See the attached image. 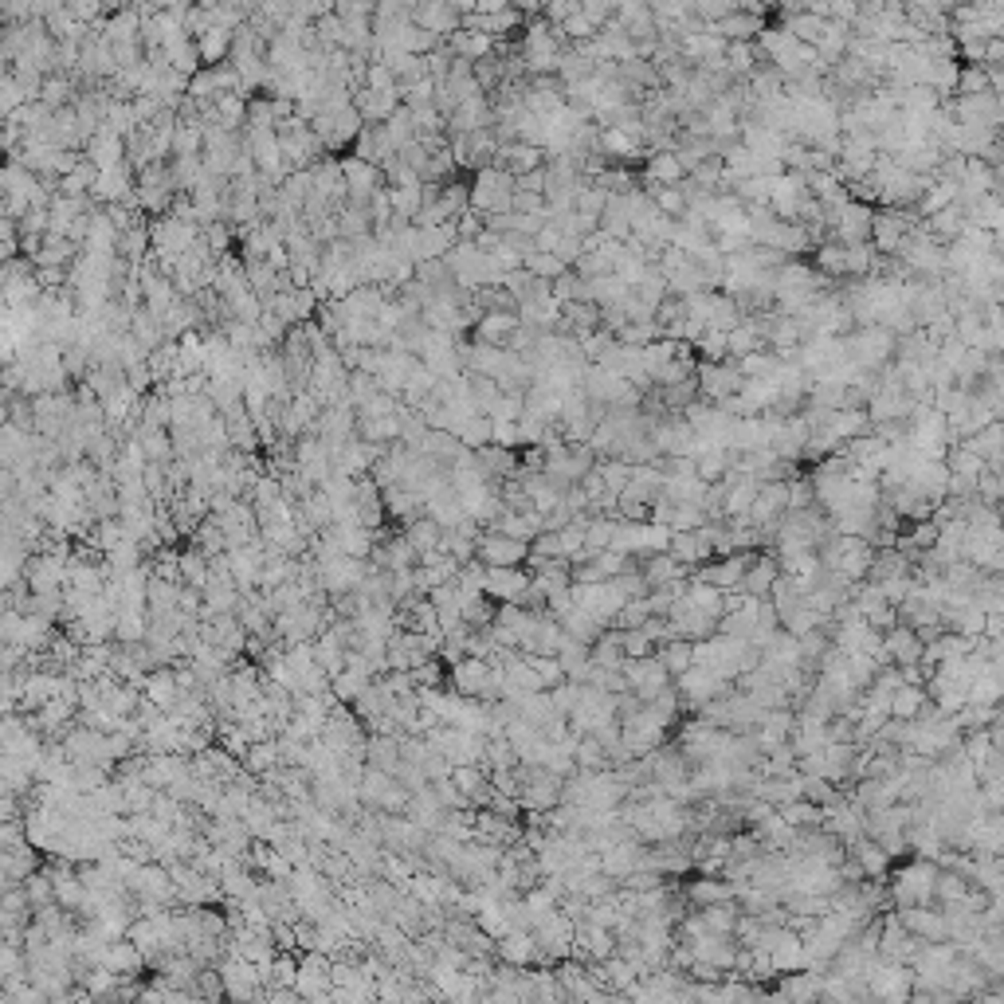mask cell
Returning a JSON list of instances; mask_svg holds the SVG:
<instances>
[{
	"label": "cell",
	"instance_id": "cell-1",
	"mask_svg": "<svg viewBox=\"0 0 1004 1004\" xmlns=\"http://www.w3.org/2000/svg\"><path fill=\"white\" fill-rule=\"evenodd\" d=\"M330 969H334V957L322 954V949H306L298 954V977H295V989L303 1000H326L334 992V981H330Z\"/></svg>",
	"mask_w": 1004,
	"mask_h": 1004
},
{
	"label": "cell",
	"instance_id": "cell-2",
	"mask_svg": "<svg viewBox=\"0 0 1004 1004\" xmlns=\"http://www.w3.org/2000/svg\"><path fill=\"white\" fill-rule=\"evenodd\" d=\"M342 161V177H345V193H350V205H369V197L377 193L381 185H385V173H381V166H373V161L358 158V153H350V158H337Z\"/></svg>",
	"mask_w": 1004,
	"mask_h": 1004
},
{
	"label": "cell",
	"instance_id": "cell-3",
	"mask_svg": "<svg viewBox=\"0 0 1004 1004\" xmlns=\"http://www.w3.org/2000/svg\"><path fill=\"white\" fill-rule=\"evenodd\" d=\"M526 589H530V569H522V565H487L483 592H487L490 600H498V605H506V600L522 605Z\"/></svg>",
	"mask_w": 1004,
	"mask_h": 1004
},
{
	"label": "cell",
	"instance_id": "cell-4",
	"mask_svg": "<svg viewBox=\"0 0 1004 1004\" xmlns=\"http://www.w3.org/2000/svg\"><path fill=\"white\" fill-rule=\"evenodd\" d=\"M475 558L483 565H526L530 542H518V537L498 534V530H483L479 545H475Z\"/></svg>",
	"mask_w": 1004,
	"mask_h": 1004
},
{
	"label": "cell",
	"instance_id": "cell-5",
	"mask_svg": "<svg viewBox=\"0 0 1004 1004\" xmlns=\"http://www.w3.org/2000/svg\"><path fill=\"white\" fill-rule=\"evenodd\" d=\"M228 561H232V577L240 592H255L263 581V561H267V545L251 542V545H232L228 550Z\"/></svg>",
	"mask_w": 1004,
	"mask_h": 1004
},
{
	"label": "cell",
	"instance_id": "cell-6",
	"mask_svg": "<svg viewBox=\"0 0 1004 1004\" xmlns=\"http://www.w3.org/2000/svg\"><path fill=\"white\" fill-rule=\"evenodd\" d=\"M498 962H510L518 969H530L534 962H545L542 946H537V934L526 926H514L510 934L498 938Z\"/></svg>",
	"mask_w": 1004,
	"mask_h": 1004
},
{
	"label": "cell",
	"instance_id": "cell-7",
	"mask_svg": "<svg viewBox=\"0 0 1004 1004\" xmlns=\"http://www.w3.org/2000/svg\"><path fill=\"white\" fill-rule=\"evenodd\" d=\"M43 867V855L35 844H24L20 852H0V891L4 887H24L32 871Z\"/></svg>",
	"mask_w": 1004,
	"mask_h": 1004
},
{
	"label": "cell",
	"instance_id": "cell-8",
	"mask_svg": "<svg viewBox=\"0 0 1004 1004\" xmlns=\"http://www.w3.org/2000/svg\"><path fill=\"white\" fill-rule=\"evenodd\" d=\"M522 326V314L514 310H483V318L475 322V342H487V345H506V337Z\"/></svg>",
	"mask_w": 1004,
	"mask_h": 1004
},
{
	"label": "cell",
	"instance_id": "cell-9",
	"mask_svg": "<svg viewBox=\"0 0 1004 1004\" xmlns=\"http://www.w3.org/2000/svg\"><path fill=\"white\" fill-rule=\"evenodd\" d=\"M87 158L98 166V173L111 169V166H122V161H126V138L114 130L111 122H106L103 130H98L95 138L87 142Z\"/></svg>",
	"mask_w": 1004,
	"mask_h": 1004
},
{
	"label": "cell",
	"instance_id": "cell-10",
	"mask_svg": "<svg viewBox=\"0 0 1004 1004\" xmlns=\"http://www.w3.org/2000/svg\"><path fill=\"white\" fill-rule=\"evenodd\" d=\"M353 153L358 158H365V161H373V166H385L389 158H397V142L389 138V130H385V122H377V126H365V130L358 134V142H353Z\"/></svg>",
	"mask_w": 1004,
	"mask_h": 1004
},
{
	"label": "cell",
	"instance_id": "cell-11",
	"mask_svg": "<svg viewBox=\"0 0 1004 1004\" xmlns=\"http://www.w3.org/2000/svg\"><path fill=\"white\" fill-rule=\"evenodd\" d=\"M197 48H200V63H205V67L228 63V59H232V48H236V28H228V24H212L208 32L197 35Z\"/></svg>",
	"mask_w": 1004,
	"mask_h": 1004
},
{
	"label": "cell",
	"instance_id": "cell-12",
	"mask_svg": "<svg viewBox=\"0 0 1004 1004\" xmlns=\"http://www.w3.org/2000/svg\"><path fill=\"white\" fill-rule=\"evenodd\" d=\"M365 761L385 769V773H400V765H405L400 734H369V742H365Z\"/></svg>",
	"mask_w": 1004,
	"mask_h": 1004
},
{
	"label": "cell",
	"instance_id": "cell-13",
	"mask_svg": "<svg viewBox=\"0 0 1004 1004\" xmlns=\"http://www.w3.org/2000/svg\"><path fill=\"white\" fill-rule=\"evenodd\" d=\"M240 761H243V769H248L251 777H267V773H275L279 765H282V757H279V738H263V742H251L248 753H243Z\"/></svg>",
	"mask_w": 1004,
	"mask_h": 1004
},
{
	"label": "cell",
	"instance_id": "cell-14",
	"mask_svg": "<svg viewBox=\"0 0 1004 1004\" xmlns=\"http://www.w3.org/2000/svg\"><path fill=\"white\" fill-rule=\"evenodd\" d=\"M447 48L455 51V56H463V59H487L490 51H495V35H487V32H471V28H460V32H452L447 35Z\"/></svg>",
	"mask_w": 1004,
	"mask_h": 1004
},
{
	"label": "cell",
	"instance_id": "cell-15",
	"mask_svg": "<svg viewBox=\"0 0 1004 1004\" xmlns=\"http://www.w3.org/2000/svg\"><path fill=\"white\" fill-rule=\"evenodd\" d=\"M243 592L232 585V581H208L205 585V608H200V620L220 616V613H236Z\"/></svg>",
	"mask_w": 1004,
	"mask_h": 1004
},
{
	"label": "cell",
	"instance_id": "cell-16",
	"mask_svg": "<svg viewBox=\"0 0 1004 1004\" xmlns=\"http://www.w3.org/2000/svg\"><path fill=\"white\" fill-rule=\"evenodd\" d=\"M240 820L248 824V832H251L255 839H267V836H271V828H275V820H282V816H279V808L271 805L267 797H263V792H255L251 805H248V812H243Z\"/></svg>",
	"mask_w": 1004,
	"mask_h": 1004
},
{
	"label": "cell",
	"instance_id": "cell-17",
	"mask_svg": "<svg viewBox=\"0 0 1004 1004\" xmlns=\"http://www.w3.org/2000/svg\"><path fill=\"white\" fill-rule=\"evenodd\" d=\"M392 781H397V773H385V769H377V765H365V773H361V781H358L361 805H365V808H381V797L389 792Z\"/></svg>",
	"mask_w": 1004,
	"mask_h": 1004
},
{
	"label": "cell",
	"instance_id": "cell-18",
	"mask_svg": "<svg viewBox=\"0 0 1004 1004\" xmlns=\"http://www.w3.org/2000/svg\"><path fill=\"white\" fill-rule=\"evenodd\" d=\"M181 581L200 589V592H205V585L212 581V573H208V553L193 542H189V550H181Z\"/></svg>",
	"mask_w": 1004,
	"mask_h": 1004
},
{
	"label": "cell",
	"instance_id": "cell-19",
	"mask_svg": "<svg viewBox=\"0 0 1004 1004\" xmlns=\"http://www.w3.org/2000/svg\"><path fill=\"white\" fill-rule=\"evenodd\" d=\"M134 440H138V444L145 447V455H150V460H161V463L177 460V455H173V432H169V428H150V424H138Z\"/></svg>",
	"mask_w": 1004,
	"mask_h": 1004
},
{
	"label": "cell",
	"instance_id": "cell-20",
	"mask_svg": "<svg viewBox=\"0 0 1004 1004\" xmlns=\"http://www.w3.org/2000/svg\"><path fill=\"white\" fill-rule=\"evenodd\" d=\"M405 537L408 542L416 545V553H428V550H440V542H444V526L436 522V518H428V514H420L416 522H408L405 526Z\"/></svg>",
	"mask_w": 1004,
	"mask_h": 1004
},
{
	"label": "cell",
	"instance_id": "cell-21",
	"mask_svg": "<svg viewBox=\"0 0 1004 1004\" xmlns=\"http://www.w3.org/2000/svg\"><path fill=\"white\" fill-rule=\"evenodd\" d=\"M314 652H318V663L326 668V675H330V679H334V675H342V671H345V652H350V647L337 640L330 628H326V632L314 640Z\"/></svg>",
	"mask_w": 1004,
	"mask_h": 1004
},
{
	"label": "cell",
	"instance_id": "cell-22",
	"mask_svg": "<svg viewBox=\"0 0 1004 1004\" xmlns=\"http://www.w3.org/2000/svg\"><path fill=\"white\" fill-rule=\"evenodd\" d=\"M389 197L397 220H416L420 208H424V185H389Z\"/></svg>",
	"mask_w": 1004,
	"mask_h": 1004
},
{
	"label": "cell",
	"instance_id": "cell-23",
	"mask_svg": "<svg viewBox=\"0 0 1004 1004\" xmlns=\"http://www.w3.org/2000/svg\"><path fill=\"white\" fill-rule=\"evenodd\" d=\"M79 98V90H75V83H71L63 71H51L48 79H43V95H40V103L43 106H51V111H59V106H71Z\"/></svg>",
	"mask_w": 1004,
	"mask_h": 1004
},
{
	"label": "cell",
	"instance_id": "cell-24",
	"mask_svg": "<svg viewBox=\"0 0 1004 1004\" xmlns=\"http://www.w3.org/2000/svg\"><path fill=\"white\" fill-rule=\"evenodd\" d=\"M193 545H200V550L208 553V558H216V553H224L228 550V534H224V526H220V518L216 514H208L205 522L197 526L193 530V537H189Z\"/></svg>",
	"mask_w": 1004,
	"mask_h": 1004
},
{
	"label": "cell",
	"instance_id": "cell-25",
	"mask_svg": "<svg viewBox=\"0 0 1004 1004\" xmlns=\"http://www.w3.org/2000/svg\"><path fill=\"white\" fill-rule=\"evenodd\" d=\"M526 271H530L534 279H561L565 275V259L558 251H537V248H530L526 251Z\"/></svg>",
	"mask_w": 1004,
	"mask_h": 1004
},
{
	"label": "cell",
	"instance_id": "cell-26",
	"mask_svg": "<svg viewBox=\"0 0 1004 1004\" xmlns=\"http://www.w3.org/2000/svg\"><path fill=\"white\" fill-rule=\"evenodd\" d=\"M483 765H487V773H490V769H518L522 761H518L514 742L502 734V738H487V757H483Z\"/></svg>",
	"mask_w": 1004,
	"mask_h": 1004
},
{
	"label": "cell",
	"instance_id": "cell-27",
	"mask_svg": "<svg viewBox=\"0 0 1004 1004\" xmlns=\"http://www.w3.org/2000/svg\"><path fill=\"white\" fill-rule=\"evenodd\" d=\"M90 800H95V808L98 812H130V805H126V789H122V781L118 777H111L106 784H98L95 792H90Z\"/></svg>",
	"mask_w": 1004,
	"mask_h": 1004
},
{
	"label": "cell",
	"instance_id": "cell-28",
	"mask_svg": "<svg viewBox=\"0 0 1004 1004\" xmlns=\"http://www.w3.org/2000/svg\"><path fill=\"white\" fill-rule=\"evenodd\" d=\"M413 683L416 687H447V679H452V668L440 660V655H432V660H424V663H416L413 671Z\"/></svg>",
	"mask_w": 1004,
	"mask_h": 1004
},
{
	"label": "cell",
	"instance_id": "cell-29",
	"mask_svg": "<svg viewBox=\"0 0 1004 1004\" xmlns=\"http://www.w3.org/2000/svg\"><path fill=\"white\" fill-rule=\"evenodd\" d=\"M369 683H373L369 675H361V671H350V668H345L342 675H334L330 691L337 695V702H350V707H353V702H358V695H361L365 687H369Z\"/></svg>",
	"mask_w": 1004,
	"mask_h": 1004
},
{
	"label": "cell",
	"instance_id": "cell-30",
	"mask_svg": "<svg viewBox=\"0 0 1004 1004\" xmlns=\"http://www.w3.org/2000/svg\"><path fill=\"white\" fill-rule=\"evenodd\" d=\"M385 130H389V138L397 142V150H405V145L416 142V134H420V130H416V118H413V111H408V106H400V111L389 118Z\"/></svg>",
	"mask_w": 1004,
	"mask_h": 1004
},
{
	"label": "cell",
	"instance_id": "cell-31",
	"mask_svg": "<svg viewBox=\"0 0 1004 1004\" xmlns=\"http://www.w3.org/2000/svg\"><path fill=\"white\" fill-rule=\"evenodd\" d=\"M24 891H28L32 907H43V902H56V879L48 875V867L32 871V875H28V883H24Z\"/></svg>",
	"mask_w": 1004,
	"mask_h": 1004
},
{
	"label": "cell",
	"instance_id": "cell-32",
	"mask_svg": "<svg viewBox=\"0 0 1004 1004\" xmlns=\"http://www.w3.org/2000/svg\"><path fill=\"white\" fill-rule=\"evenodd\" d=\"M460 440L471 447V452H479V447H487L490 444V416L487 413H475L467 424L460 428Z\"/></svg>",
	"mask_w": 1004,
	"mask_h": 1004
},
{
	"label": "cell",
	"instance_id": "cell-33",
	"mask_svg": "<svg viewBox=\"0 0 1004 1004\" xmlns=\"http://www.w3.org/2000/svg\"><path fill=\"white\" fill-rule=\"evenodd\" d=\"M565 632H569V636H573V640H581V644H589V640H592V636H597V632H600V628H597V616H592V613H585V608H573V613H569V616H565Z\"/></svg>",
	"mask_w": 1004,
	"mask_h": 1004
},
{
	"label": "cell",
	"instance_id": "cell-34",
	"mask_svg": "<svg viewBox=\"0 0 1004 1004\" xmlns=\"http://www.w3.org/2000/svg\"><path fill=\"white\" fill-rule=\"evenodd\" d=\"M365 87L369 90H392V87H400V79L385 59H369V67H365Z\"/></svg>",
	"mask_w": 1004,
	"mask_h": 1004
},
{
	"label": "cell",
	"instance_id": "cell-35",
	"mask_svg": "<svg viewBox=\"0 0 1004 1004\" xmlns=\"http://www.w3.org/2000/svg\"><path fill=\"white\" fill-rule=\"evenodd\" d=\"M530 663H534V671L542 675V683H545V691L550 687H558V683L565 679V663H561V655H530Z\"/></svg>",
	"mask_w": 1004,
	"mask_h": 1004
},
{
	"label": "cell",
	"instance_id": "cell-36",
	"mask_svg": "<svg viewBox=\"0 0 1004 1004\" xmlns=\"http://www.w3.org/2000/svg\"><path fill=\"white\" fill-rule=\"evenodd\" d=\"M452 781L460 784V789L471 797V792L479 789V784H487V781H490V773H487V765H452Z\"/></svg>",
	"mask_w": 1004,
	"mask_h": 1004
},
{
	"label": "cell",
	"instance_id": "cell-37",
	"mask_svg": "<svg viewBox=\"0 0 1004 1004\" xmlns=\"http://www.w3.org/2000/svg\"><path fill=\"white\" fill-rule=\"evenodd\" d=\"M490 444H498V447H518V444H522V432H518V420L490 416Z\"/></svg>",
	"mask_w": 1004,
	"mask_h": 1004
},
{
	"label": "cell",
	"instance_id": "cell-38",
	"mask_svg": "<svg viewBox=\"0 0 1004 1004\" xmlns=\"http://www.w3.org/2000/svg\"><path fill=\"white\" fill-rule=\"evenodd\" d=\"M205 243H208V248H212V255H216V259H224V255H228V248H232V232H228V224H220V220L205 224Z\"/></svg>",
	"mask_w": 1004,
	"mask_h": 1004
},
{
	"label": "cell",
	"instance_id": "cell-39",
	"mask_svg": "<svg viewBox=\"0 0 1004 1004\" xmlns=\"http://www.w3.org/2000/svg\"><path fill=\"white\" fill-rule=\"evenodd\" d=\"M455 228H460V240H475V236L487 228V216L475 212V208H467L463 216H455Z\"/></svg>",
	"mask_w": 1004,
	"mask_h": 1004
},
{
	"label": "cell",
	"instance_id": "cell-40",
	"mask_svg": "<svg viewBox=\"0 0 1004 1004\" xmlns=\"http://www.w3.org/2000/svg\"><path fill=\"white\" fill-rule=\"evenodd\" d=\"M561 240H565L561 228H558V224H545L542 232L534 236V248H537V251H558V248H561Z\"/></svg>",
	"mask_w": 1004,
	"mask_h": 1004
},
{
	"label": "cell",
	"instance_id": "cell-41",
	"mask_svg": "<svg viewBox=\"0 0 1004 1004\" xmlns=\"http://www.w3.org/2000/svg\"><path fill=\"white\" fill-rule=\"evenodd\" d=\"M67 8L75 12V20L83 24H95V16L103 12V0H67Z\"/></svg>",
	"mask_w": 1004,
	"mask_h": 1004
},
{
	"label": "cell",
	"instance_id": "cell-42",
	"mask_svg": "<svg viewBox=\"0 0 1004 1004\" xmlns=\"http://www.w3.org/2000/svg\"><path fill=\"white\" fill-rule=\"evenodd\" d=\"M577 205H581V212H585V216H597L600 208H605V197L592 193V189H581V193H577Z\"/></svg>",
	"mask_w": 1004,
	"mask_h": 1004
},
{
	"label": "cell",
	"instance_id": "cell-43",
	"mask_svg": "<svg viewBox=\"0 0 1004 1004\" xmlns=\"http://www.w3.org/2000/svg\"><path fill=\"white\" fill-rule=\"evenodd\" d=\"M652 173H655L660 181H675V177H679V161L660 158V161H652Z\"/></svg>",
	"mask_w": 1004,
	"mask_h": 1004
},
{
	"label": "cell",
	"instance_id": "cell-44",
	"mask_svg": "<svg viewBox=\"0 0 1004 1004\" xmlns=\"http://www.w3.org/2000/svg\"><path fill=\"white\" fill-rule=\"evenodd\" d=\"M475 243H479V251H495L502 243V232H495V228H483V232L475 236Z\"/></svg>",
	"mask_w": 1004,
	"mask_h": 1004
},
{
	"label": "cell",
	"instance_id": "cell-45",
	"mask_svg": "<svg viewBox=\"0 0 1004 1004\" xmlns=\"http://www.w3.org/2000/svg\"><path fill=\"white\" fill-rule=\"evenodd\" d=\"M577 761L581 765H600V745L597 742H581L577 745Z\"/></svg>",
	"mask_w": 1004,
	"mask_h": 1004
},
{
	"label": "cell",
	"instance_id": "cell-46",
	"mask_svg": "<svg viewBox=\"0 0 1004 1004\" xmlns=\"http://www.w3.org/2000/svg\"><path fill=\"white\" fill-rule=\"evenodd\" d=\"M545 12H550L553 20H569V12H573V0H550V4H545Z\"/></svg>",
	"mask_w": 1004,
	"mask_h": 1004
},
{
	"label": "cell",
	"instance_id": "cell-47",
	"mask_svg": "<svg viewBox=\"0 0 1004 1004\" xmlns=\"http://www.w3.org/2000/svg\"><path fill=\"white\" fill-rule=\"evenodd\" d=\"M589 28H592L589 16H569V20H565V32L569 35H589Z\"/></svg>",
	"mask_w": 1004,
	"mask_h": 1004
},
{
	"label": "cell",
	"instance_id": "cell-48",
	"mask_svg": "<svg viewBox=\"0 0 1004 1004\" xmlns=\"http://www.w3.org/2000/svg\"><path fill=\"white\" fill-rule=\"evenodd\" d=\"M447 8L460 16H471V12H479V0H447Z\"/></svg>",
	"mask_w": 1004,
	"mask_h": 1004
},
{
	"label": "cell",
	"instance_id": "cell-49",
	"mask_svg": "<svg viewBox=\"0 0 1004 1004\" xmlns=\"http://www.w3.org/2000/svg\"><path fill=\"white\" fill-rule=\"evenodd\" d=\"M663 660H668L675 671H679V668H687V647H671V652L663 655Z\"/></svg>",
	"mask_w": 1004,
	"mask_h": 1004
},
{
	"label": "cell",
	"instance_id": "cell-50",
	"mask_svg": "<svg viewBox=\"0 0 1004 1004\" xmlns=\"http://www.w3.org/2000/svg\"><path fill=\"white\" fill-rule=\"evenodd\" d=\"M605 145H608V150H616V153H624V150H628V138L613 130V134H605Z\"/></svg>",
	"mask_w": 1004,
	"mask_h": 1004
},
{
	"label": "cell",
	"instance_id": "cell-51",
	"mask_svg": "<svg viewBox=\"0 0 1004 1004\" xmlns=\"http://www.w3.org/2000/svg\"><path fill=\"white\" fill-rule=\"evenodd\" d=\"M660 205L668 208V212H679V208H683V197H679V193H663V197H660Z\"/></svg>",
	"mask_w": 1004,
	"mask_h": 1004
}]
</instances>
